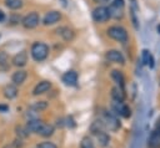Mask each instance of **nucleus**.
Masks as SVG:
<instances>
[{"label":"nucleus","mask_w":160,"mask_h":148,"mask_svg":"<svg viewBox=\"0 0 160 148\" xmlns=\"http://www.w3.org/2000/svg\"><path fill=\"white\" fill-rule=\"evenodd\" d=\"M38 148H58V147L52 142H42V143L38 144Z\"/></svg>","instance_id":"obj_32"},{"label":"nucleus","mask_w":160,"mask_h":148,"mask_svg":"<svg viewBox=\"0 0 160 148\" xmlns=\"http://www.w3.org/2000/svg\"><path fill=\"white\" fill-rule=\"evenodd\" d=\"M5 19H6L5 12H4L2 10H0V22H4V21H5Z\"/></svg>","instance_id":"obj_37"},{"label":"nucleus","mask_w":160,"mask_h":148,"mask_svg":"<svg viewBox=\"0 0 160 148\" xmlns=\"http://www.w3.org/2000/svg\"><path fill=\"white\" fill-rule=\"evenodd\" d=\"M29 108L30 109H34V111H36L39 113V112H41V111H44V109L48 108V102L46 101H36V102H32L29 106Z\"/></svg>","instance_id":"obj_22"},{"label":"nucleus","mask_w":160,"mask_h":148,"mask_svg":"<svg viewBox=\"0 0 160 148\" xmlns=\"http://www.w3.org/2000/svg\"><path fill=\"white\" fill-rule=\"evenodd\" d=\"M90 131H91L92 134H98V133L102 132V131H104V124H102V122H101L100 119L92 122V124H91V127H90Z\"/></svg>","instance_id":"obj_24"},{"label":"nucleus","mask_w":160,"mask_h":148,"mask_svg":"<svg viewBox=\"0 0 160 148\" xmlns=\"http://www.w3.org/2000/svg\"><path fill=\"white\" fill-rule=\"evenodd\" d=\"M156 31H158V34H160V24L156 26Z\"/></svg>","instance_id":"obj_39"},{"label":"nucleus","mask_w":160,"mask_h":148,"mask_svg":"<svg viewBox=\"0 0 160 148\" xmlns=\"http://www.w3.org/2000/svg\"><path fill=\"white\" fill-rule=\"evenodd\" d=\"M111 97L114 99V102H124L125 99V91L118 86H115L111 90Z\"/></svg>","instance_id":"obj_18"},{"label":"nucleus","mask_w":160,"mask_h":148,"mask_svg":"<svg viewBox=\"0 0 160 148\" xmlns=\"http://www.w3.org/2000/svg\"><path fill=\"white\" fill-rule=\"evenodd\" d=\"M51 86H52V85H51L50 81H48V80H42V81H40V82L34 87V90H32V95H34V96L44 95L45 92L50 91Z\"/></svg>","instance_id":"obj_11"},{"label":"nucleus","mask_w":160,"mask_h":148,"mask_svg":"<svg viewBox=\"0 0 160 148\" xmlns=\"http://www.w3.org/2000/svg\"><path fill=\"white\" fill-rule=\"evenodd\" d=\"M54 132H55L54 126H51V124H45V123H44V124L41 126V128H40V131H39L38 134H40L41 137L48 138V137H51V136L54 134Z\"/></svg>","instance_id":"obj_19"},{"label":"nucleus","mask_w":160,"mask_h":148,"mask_svg":"<svg viewBox=\"0 0 160 148\" xmlns=\"http://www.w3.org/2000/svg\"><path fill=\"white\" fill-rule=\"evenodd\" d=\"M106 34L109 37H111L112 40L115 41H119V42H126L128 41V32L126 30L122 27V26H119V25H114V26H110L108 30H106Z\"/></svg>","instance_id":"obj_2"},{"label":"nucleus","mask_w":160,"mask_h":148,"mask_svg":"<svg viewBox=\"0 0 160 148\" xmlns=\"http://www.w3.org/2000/svg\"><path fill=\"white\" fill-rule=\"evenodd\" d=\"M89 148H95V147H89Z\"/></svg>","instance_id":"obj_42"},{"label":"nucleus","mask_w":160,"mask_h":148,"mask_svg":"<svg viewBox=\"0 0 160 148\" xmlns=\"http://www.w3.org/2000/svg\"><path fill=\"white\" fill-rule=\"evenodd\" d=\"M91 16H92V20L95 22H98V24H102V22H105V21H108L110 19L109 10H108L106 6H98V7H95L92 10Z\"/></svg>","instance_id":"obj_5"},{"label":"nucleus","mask_w":160,"mask_h":148,"mask_svg":"<svg viewBox=\"0 0 160 148\" xmlns=\"http://www.w3.org/2000/svg\"><path fill=\"white\" fill-rule=\"evenodd\" d=\"M111 78L116 82L118 87H120V88L124 90V86H125V78H124V75H122L121 71H119V70H112V71H111Z\"/></svg>","instance_id":"obj_17"},{"label":"nucleus","mask_w":160,"mask_h":148,"mask_svg":"<svg viewBox=\"0 0 160 148\" xmlns=\"http://www.w3.org/2000/svg\"><path fill=\"white\" fill-rule=\"evenodd\" d=\"M110 5L115 6V7H119V9H124L125 7V1L124 0H112Z\"/></svg>","instance_id":"obj_31"},{"label":"nucleus","mask_w":160,"mask_h":148,"mask_svg":"<svg viewBox=\"0 0 160 148\" xmlns=\"http://www.w3.org/2000/svg\"><path fill=\"white\" fill-rule=\"evenodd\" d=\"M61 20V12L58 10H50L45 14L44 19H42V25L49 26V25H54L56 22H59Z\"/></svg>","instance_id":"obj_6"},{"label":"nucleus","mask_w":160,"mask_h":148,"mask_svg":"<svg viewBox=\"0 0 160 148\" xmlns=\"http://www.w3.org/2000/svg\"><path fill=\"white\" fill-rule=\"evenodd\" d=\"M96 138H98V142H99V144L101 146V147H106L108 144H109V142H110V137H109V134L106 133V132H100V133H98L96 134Z\"/></svg>","instance_id":"obj_23"},{"label":"nucleus","mask_w":160,"mask_h":148,"mask_svg":"<svg viewBox=\"0 0 160 148\" xmlns=\"http://www.w3.org/2000/svg\"><path fill=\"white\" fill-rule=\"evenodd\" d=\"M12 147H14V148H22V147H24V142H22V139H20V138H15L14 142H12Z\"/></svg>","instance_id":"obj_33"},{"label":"nucleus","mask_w":160,"mask_h":148,"mask_svg":"<svg viewBox=\"0 0 160 148\" xmlns=\"http://www.w3.org/2000/svg\"><path fill=\"white\" fill-rule=\"evenodd\" d=\"M42 124L44 123H42L41 119L35 118V119H29L26 122V126L25 127H26V129H28L29 133H39V131H40V128H41Z\"/></svg>","instance_id":"obj_14"},{"label":"nucleus","mask_w":160,"mask_h":148,"mask_svg":"<svg viewBox=\"0 0 160 148\" xmlns=\"http://www.w3.org/2000/svg\"><path fill=\"white\" fill-rule=\"evenodd\" d=\"M30 55L34 61L42 62L49 56V46L41 41H35L30 47Z\"/></svg>","instance_id":"obj_1"},{"label":"nucleus","mask_w":160,"mask_h":148,"mask_svg":"<svg viewBox=\"0 0 160 148\" xmlns=\"http://www.w3.org/2000/svg\"><path fill=\"white\" fill-rule=\"evenodd\" d=\"M151 58H152V55L150 53V51L148 49H144L141 51V62H142V65H148L149 66Z\"/></svg>","instance_id":"obj_26"},{"label":"nucleus","mask_w":160,"mask_h":148,"mask_svg":"<svg viewBox=\"0 0 160 148\" xmlns=\"http://www.w3.org/2000/svg\"><path fill=\"white\" fill-rule=\"evenodd\" d=\"M4 148H11V146H5Z\"/></svg>","instance_id":"obj_41"},{"label":"nucleus","mask_w":160,"mask_h":148,"mask_svg":"<svg viewBox=\"0 0 160 148\" xmlns=\"http://www.w3.org/2000/svg\"><path fill=\"white\" fill-rule=\"evenodd\" d=\"M78 78H79V76H78V72H76L75 70H69V71H66V72L61 76V81H62L66 86H76Z\"/></svg>","instance_id":"obj_9"},{"label":"nucleus","mask_w":160,"mask_h":148,"mask_svg":"<svg viewBox=\"0 0 160 148\" xmlns=\"http://www.w3.org/2000/svg\"><path fill=\"white\" fill-rule=\"evenodd\" d=\"M11 63L15 66V67H24L26 63H28V52L25 50L18 52L16 55H14V57L11 58Z\"/></svg>","instance_id":"obj_10"},{"label":"nucleus","mask_w":160,"mask_h":148,"mask_svg":"<svg viewBox=\"0 0 160 148\" xmlns=\"http://www.w3.org/2000/svg\"><path fill=\"white\" fill-rule=\"evenodd\" d=\"M100 121L102 122L104 127L109 128V129L112 131V132L118 131V128L120 127V122L118 121V118L115 117V114H114L112 112H110V111H104V113H102V119H100Z\"/></svg>","instance_id":"obj_3"},{"label":"nucleus","mask_w":160,"mask_h":148,"mask_svg":"<svg viewBox=\"0 0 160 148\" xmlns=\"http://www.w3.org/2000/svg\"><path fill=\"white\" fill-rule=\"evenodd\" d=\"M21 16L19 15V14H11L10 16H9V24L10 25H12V26H15V25H18V24H21Z\"/></svg>","instance_id":"obj_28"},{"label":"nucleus","mask_w":160,"mask_h":148,"mask_svg":"<svg viewBox=\"0 0 160 148\" xmlns=\"http://www.w3.org/2000/svg\"><path fill=\"white\" fill-rule=\"evenodd\" d=\"M65 126H68V127H70V128L75 127V122H74L72 117H68V118L65 119Z\"/></svg>","instance_id":"obj_34"},{"label":"nucleus","mask_w":160,"mask_h":148,"mask_svg":"<svg viewBox=\"0 0 160 148\" xmlns=\"http://www.w3.org/2000/svg\"><path fill=\"white\" fill-rule=\"evenodd\" d=\"M15 132H16L18 138H20V139H24V138L29 137V134H30V133L28 132L26 127H24V126H16V127H15Z\"/></svg>","instance_id":"obj_25"},{"label":"nucleus","mask_w":160,"mask_h":148,"mask_svg":"<svg viewBox=\"0 0 160 148\" xmlns=\"http://www.w3.org/2000/svg\"><path fill=\"white\" fill-rule=\"evenodd\" d=\"M18 87L15 86V85H12V83H9V85H6L4 88H2V93H4V97L5 98H8V99H12V98H15L16 96H18Z\"/></svg>","instance_id":"obj_15"},{"label":"nucleus","mask_w":160,"mask_h":148,"mask_svg":"<svg viewBox=\"0 0 160 148\" xmlns=\"http://www.w3.org/2000/svg\"><path fill=\"white\" fill-rule=\"evenodd\" d=\"M130 16H131V21H132V25L136 30H139V19L136 16V7L131 6L130 7Z\"/></svg>","instance_id":"obj_27"},{"label":"nucleus","mask_w":160,"mask_h":148,"mask_svg":"<svg viewBox=\"0 0 160 148\" xmlns=\"http://www.w3.org/2000/svg\"><path fill=\"white\" fill-rule=\"evenodd\" d=\"M89 147H94V143H92L91 138L86 136V137H84V138L81 139V142H80V148H89Z\"/></svg>","instance_id":"obj_29"},{"label":"nucleus","mask_w":160,"mask_h":148,"mask_svg":"<svg viewBox=\"0 0 160 148\" xmlns=\"http://www.w3.org/2000/svg\"><path fill=\"white\" fill-rule=\"evenodd\" d=\"M105 58L109 62H115V63H120V65L125 63V57L119 50H109V51H106Z\"/></svg>","instance_id":"obj_7"},{"label":"nucleus","mask_w":160,"mask_h":148,"mask_svg":"<svg viewBox=\"0 0 160 148\" xmlns=\"http://www.w3.org/2000/svg\"><path fill=\"white\" fill-rule=\"evenodd\" d=\"M25 117H26V119H28V121H29V119H35V118H39V117H38V112H36V111H34V109H30V108L26 111Z\"/></svg>","instance_id":"obj_30"},{"label":"nucleus","mask_w":160,"mask_h":148,"mask_svg":"<svg viewBox=\"0 0 160 148\" xmlns=\"http://www.w3.org/2000/svg\"><path fill=\"white\" fill-rule=\"evenodd\" d=\"M94 2H96V4H104V2H108V1H110V0H92Z\"/></svg>","instance_id":"obj_38"},{"label":"nucleus","mask_w":160,"mask_h":148,"mask_svg":"<svg viewBox=\"0 0 160 148\" xmlns=\"http://www.w3.org/2000/svg\"><path fill=\"white\" fill-rule=\"evenodd\" d=\"M56 34L58 35H60L65 41H72L74 40V37H75V32H74V30L72 29H70V27H68V26H61V27H59V29H56Z\"/></svg>","instance_id":"obj_12"},{"label":"nucleus","mask_w":160,"mask_h":148,"mask_svg":"<svg viewBox=\"0 0 160 148\" xmlns=\"http://www.w3.org/2000/svg\"><path fill=\"white\" fill-rule=\"evenodd\" d=\"M22 5V0H5V6L9 10H20Z\"/></svg>","instance_id":"obj_21"},{"label":"nucleus","mask_w":160,"mask_h":148,"mask_svg":"<svg viewBox=\"0 0 160 148\" xmlns=\"http://www.w3.org/2000/svg\"><path fill=\"white\" fill-rule=\"evenodd\" d=\"M112 111H114V113L122 116L125 118H129L131 116V111H130L129 106L124 104L122 102H112Z\"/></svg>","instance_id":"obj_8"},{"label":"nucleus","mask_w":160,"mask_h":148,"mask_svg":"<svg viewBox=\"0 0 160 148\" xmlns=\"http://www.w3.org/2000/svg\"><path fill=\"white\" fill-rule=\"evenodd\" d=\"M148 144H149L150 148H159V147H160V129H159V128H156V129L151 133Z\"/></svg>","instance_id":"obj_16"},{"label":"nucleus","mask_w":160,"mask_h":148,"mask_svg":"<svg viewBox=\"0 0 160 148\" xmlns=\"http://www.w3.org/2000/svg\"><path fill=\"white\" fill-rule=\"evenodd\" d=\"M26 77H28L26 71H24V70H16L12 73V76H11V82L15 86H20V85H22L25 82Z\"/></svg>","instance_id":"obj_13"},{"label":"nucleus","mask_w":160,"mask_h":148,"mask_svg":"<svg viewBox=\"0 0 160 148\" xmlns=\"http://www.w3.org/2000/svg\"><path fill=\"white\" fill-rule=\"evenodd\" d=\"M9 106L8 104H0V112H8Z\"/></svg>","instance_id":"obj_36"},{"label":"nucleus","mask_w":160,"mask_h":148,"mask_svg":"<svg viewBox=\"0 0 160 148\" xmlns=\"http://www.w3.org/2000/svg\"><path fill=\"white\" fill-rule=\"evenodd\" d=\"M9 68H10L9 56L6 52L0 51V71H8Z\"/></svg>","instance_id":"obj_20"},{"label":"nucleus","mask_w":160,"mask_h":148,"mask_svg":"<svg viewBox=\"0 0 160 148\" xmlns=\"http://www.w3.org/2000/svg\"><path fill=\"white\" fill-rule=\"evenodd\" d=\"M62 5H64V6H66V5H68V4H66V0H62Z\"/></svg>","instance_id":"obj_40"},{"label":"nucleus","mask_w":160,"mask_h":148,"mask_svg":"<svg viewBox=\"0 0 160 148\" xmlns=\"http://www.w3.org/2000/svg\"><path fill=\"white\" fill-rule=\"evenodd\" d=\"M56 126L60 127V128L64 127V126H65V119H62V118H58V119H56Z\"/></svg>","instance_id":"obj_35"},{"label":"nucleus","mask_w":160,"mask_h":148,"mask_svg":"<svg viewBox=\"0 0 160 148\" xmlns=\"http://www.w3.org/2000/svg\"><path fill=\"white\" fill-rule=\"evenodd\" d=\"M40 22V16L38 12L32 11V12H29L26 14L22 19H21V25L28 29V30H31V29H35Z\"/></svg>","instance_id":"obj_4"}]
</instances>
